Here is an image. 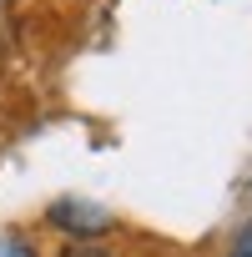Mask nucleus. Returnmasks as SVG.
I'll return each instance as SVG.
<instances>
[{
  "label": "nucleus",
  "instance_id": "1",
  "mask_svg": "<svg viewBox=\"0 0 252 257\" xmlns=\"http://www.w3.org/2000/svg\"><path fill=\"white\" fill-rule=\"evenodd\" d=\"M46 217H51V227L71 232V242H96V237L116 232V212H106V207H96L86 197H61V202H51Z\"/></svg>",
  "mask_w": 252,
  "mask_h": 257
},
{
  "label": "nucleus",
  "instance_id": "2",
  "mask_svg": "<svg viewBox=\"0 0 252 257\" xmlns=\"http://www.w3.org/2000/svg\"><path fill=\"white\" fill-rule=\"evenodd\" d=\"M61 257H116L111 247H96V242H66Z\"/></svg>",
  "mask_w": 252,
  "mask_h": 257
},
{
  "label": "nucleus",
  "instance_id": "3",
  "mask_svg": "<svg viewBox=\"0 0 252 257\" xmlns=\"http://www.w3.org/2000/svg\"><path fill=\"white\" fill-rule=\"evenodd\" d=\"M0 257H36V247L21 237H0Z\"/></svg>",
  "mask_w": 252,
  "mask_h": 257
},
{
  "label": "nucleus",
  "instance_id": "4",
  "mask_svg": "<svg viewBox=\"0 0 252 257\" xmlns=\"http://www.w3.org/2000/svg\"><path fill=\"white\" fill-rule=\"evenodd\" d=\"M227 257H252V222L237 232V242H232V252H227Z\"/></svg>",
  "mask_w": 252,
  "mask_h": 257
}]
</instances>
